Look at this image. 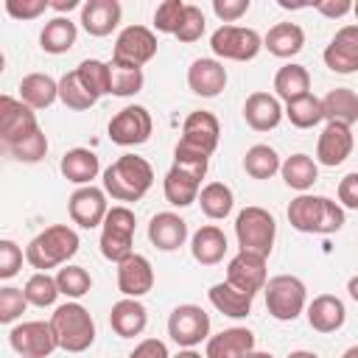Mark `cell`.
I'll return each mask as SVG.
<instances>
[{
	"label": "cell",
	"mask_w": 358,
	"mask_h": 358,
	"mask_svg": "<svg viewBox=\"0 0 358 358\" xmlns=\"http://www.w3.org/2000/svg\"><path fill=\"white\" fill-rule=\"evenodd\" d=\"M154 185V168L137 154L117 157L103 171V190L115 201H140Z\"/></svg>",
	"instance_id": "cell-1"
},
{
	"label": "cell",
	"mask_w": 358,
	"mask_h": 358,
	"mask_svg": "<svg viewBox=\"0 0 358 358\" xmlns=\"http://www.w3.org/2000/svg\"><path fill=\"white\" fill-rule=\"evenodd\" d=\"M288 221L296 232L308 235H330L344 227V207L327 196L299 193L288 204Z\"/></svg>",
	"instance_id": "cell-2"
},
{
	"label": "cell",
	"mask_w": 358,
	"mask_h": 358,
	"mask_svg": "<svg viewBox=\"0 0 358 358\" xmlns=\"http://www.w3.org/2000/svg\"><path fill=\"white\" fill-rule=\"evenodd\" d=\"M78 232L67 224H53L42 229L28 246H25V260L36 271H48L56 266H67V260L78 252Z\"/></svg>",
	"instance_id": "cell-3"
},
{
	"label": "cell",
	"mask_w": 358,
	"mask_h": 358,
	"mask_svg": "<svg viewBox=\"0 0 358 358\" xmlns=\"http://www.w3.org/2000/svg\"><path fill=\"white\" fill-rule=\"evenodd\" d=\"M221 126L213 112H190L182 123V137L173 148V159H193V162H210L213 151L218 148Z\"/></svg>",
	"instance_id": "cell-4"
},
{
	"label": "cell",
	"mask_w": 358,
	"mask_h": 358,
	"mask_svg": "<svg viewBox=\"0 0 358 358\" xmlns=\"http://www.w3.org/2000/svg\"><path fill=\"white\" fill-rule=\"evenodd\" d=\"M50 327L64 352H84L95 341V322L78 302H64L50 313Z\"/></svg>",
	"instance_id": "cell-5"
},
{
	"label": "cell",
	"mask_w": 358,
	"mask_h": 358,
	"mask_svg": "<svg viewBox=\"0 0 358 358\" xmlns=\"http://www.w3.org/2000/svg\"><path fill=\"white\" fill-rule=\"evenodd\" d=\"M235 238L241 252H252L260 257H268L277 238V221L263 207H243L235 218Z\"/></svg>",
	"instance_id": "cell-6"
},
{
	"label": "cell",
	"mask_w": 358,
	"mask_h": 358,
	"mask_svg": "<svg viewBox=\"0 0 358 358\" xmlns=\"http://www.w3.org/2000/svg\"><path fill=\"white\" fill-rule=\"evenodd\" d=\"M134 227L137 218L126 204L109 207L101 224V255L112 263H123L129 255H134Z\"/></svg>",
	"instance_id": "cell-7"
},
{
	"label": "cell",
	"mask_w": 358,
	"mask_h": 358,
	"mask_svg": "<svg viewBox=\"0 0 358 358\" xmlns=\"http://www.w3.org/2000/svg\"><path fill=\"white\" fill-rule=\"evenodd\" d=\"M266 310L277 322H294L308 305V288L294 274H277L266 282Z\"/></svg>",
	"instance_id": "cell-8"
},
{
	"label": "cell",
	"mask_w": 358,
	"mask_h": 358,
	"mask_svg": "<svg viewBox=\"0 0 358 358\" xmlns=\"http://www.w3.org/2000/svg\"><path fill=\"white\" fill-rule=\"evenodd\" d=\"M204 173H207V162L173 159V165L165 173V182H162V193H165L168 204H173V207H190L193 201H199Z\"/></svg>",
	"instance_id": "cell-9"
},
{
	"label": "cell",
	"mask_w": 358,
	"mask_h": 358,
	"mask_svg": "<svg viewBox=\"0 0 358 358\" xmlns=\"http://www.w3.org/2000/svg\"><path fill=\"white\" fill-rule=\"evenodd\" d=\"M210 48L218 59H229V62H252L260 48H263V36L255 28H241V25H221L218 31H213L210 36Z\"/></svg>",
	"instance_id": "cell-10"
},
{
	"label": "cell",
	"mask_w": 358,
	"mask_h": 358,
	"mask_svg": "<svg viewBox=\"0 0 358 358\" xmlns=\"http://www.w3.org/2000/svg\"><path fill=\"white\" fill-rule=\"evenodd\" d=\"M157 56V36L151 28L145 25H126L117 39H115V50H112V62L120 67H140L148 64Z\"/></svg>",
	"instance_id": "cell-11"
},
{
	"label": "cell",
	"mask_w": 358,
	"mask_h": 358,
	"mask_svg": "<svg viewBox=\"0 0 358 358\" xmlns=\"http://www.w3.org/2000/svg\"><path fill=\"white\" fill-rule=\"evenodd\" d=\"M168 336L185 347V350H193L196 344L207 341L210 338V316L204 308L199 305H176L168 316Z\"/></svg>",
	"instance_id": "cell-12"
},
{
	"label": "cell",
	"mask_w": 358,
	"mask_h": 358,
	"mask_svg": "<svg viewBox=\"0 0 358 358\" xmlns=\"http://www.w3.org/2000/svg\"><path fill=\"white\" fill-rule=\"evenodd\" d=\"M151 129H154V120H151L148 109L140 106V103H129V106H123L120 112L112 115V120H109V140L115 145H123V148L143 145V143H148Z\"/></svg>",
	"instance_id": "cell-13"
},
{
	"label": "cell",
	"mask_w": 358,
	"mask_h": 358,
	"mask_svg": "<svg viewBox=\"0 0 358 358\" xmlns=\"http://www.w3.org/2000/svg\"><path fill=\"white\" fill-rule=\"evenodd\" d=\"M8 344L22 358H48L59 341L50 322H22L8 330Z\"/></svg>",
	"instance_id": "cell-14"
},
{
	"label": "cell",
	"mask_w": 358,
	"mask_h": 358,
	"mask_svg": "<svg viewBox=\"0 0 358 358\" xmlns=\"http://www.w3.org/2000/svg\"><path fill=\"white\" fill-rule=\"evenodd\" d=\"M67 213H70L73 224H78L81 229L101 227L103 218H106V213H109L106 190L103 187H95V185H84V187L73 190L70 199H67Z\"/></svg>",
	"instance_id": "cell-15"
},
{
	"label": "cell",
	"mask_w": 358,
	"mask_h": 358,
	"mask_svg": "<svg viewBox=\"0 0 358 358\" xmlns=\"http://www.w3.org/2000/svg\"><path fill=\"white\" fill-rule=\"evenodd\" d=\"M36 129H39V123L28 103H22L11 95L0 98V140H3V145L20 143L22 137L34 134Z\"/></svg>",
	"instance_id": "cell-16"
},
{
	"label": "cell",
	"mask_w": 358,
	"mask_h": 358,
	"mask_svg": "<svg viewBox=\"0 0 358 358\" xmlns=\"http://www.w3.org/2000/svg\"><path fill=\"white\" fill-rule=\"evenodd\" d=\"M227 282L243 294H257L266 288L268 277H266V257L252 255V252H238L229 263H227Z\"/></svg>",
	"instance_id": "cell-17"
},
{
	"label": "cell",
	"mask_w": 358,
	"mask_h": 358,
	"mask_svg": "<svg viewBox=\"0 0 358 358\" xmlns=\"http://www.w3.org/2000/svg\"><path fill=\"white\" fill-rule=\"evenodd\" d=\"M324 64L338 76L358 73V25H344L333 34L324 48Z\"/></svg>",
	"instance_id": "cell-18"
},
{
	"label": "cell",
	"mask_w": 358,
	"mask_h": 358,
	"mask_svg": "<svg viewBox=\"0 0 358 358\" xmlns=\"http://www.w3.org/2000/svg\"><path fill=\"white\" fill-rule=\"evenodd\" d=\"M117 288L129 299H140L154 288V268L145 255H129L123 263H117Z\"/></svg>",
	"instance_id": "cell-19"
},
{
	"label": "cell",
	"mask_w": 358,
	"mask_h": 358,
	"mask_svg": "<svg viewBox=\"0 0 358 358\" xmlns=\"http://www.w3.org/2000/svg\"><path fill=\"white\" fill-rule=\"evenodd\" d=\"M350 154H352V129L344 123H327L316 143V159L327 168H336Z\"/></svg>",
	"instance_id": "cell-20"
},
{
	"label": "cell",
	"mask_w": 358,
	"mask_h": 358,
	"mask_svg": "<svg viewBox=\"0 0 358 358\" xmlns=\"http://www.w3.org/2000/svg\"><path fill=\"white\" fill-rule=\"evenodd\" d=\"M187 87L201 98H215L227 87V67L218 59H196L187 67Z\"/></svg>",
	"instance_id": "cell-21"
},
{
	"label": "cell",
	"mask_w": 358,
	"mask_h": 358,
	"mask_svg": "<svg viewBox=\"0 0 358 358\" xmlns=\"http://www.w3.org/2000/svg\"><path fill=\"white\" fill-rule=\"evenodd\" d=\"M123 8L117 0H87L81 6V25L90 36H109L120 25Z\"/></svg>",
	"instance_id": "cell-22"
},
{
	"label": "cell",
	"mask_w": 358,
	"mask_h": 358,
	"mask_svg": "<svg viewBox=\"0 0 358 358\" xmlns=\"http://www.w3.org/2000/svg\"><path fill=\"white\" fill-rule=\"evenodd\" d=\"M148 241L159 252H176L187 241V221L176 213H157L148 221Z\"/></svg>",
	"instance_id": "cell-23"
},
{
	"label": "cell",
	"mask_w": 358,
	"mask_h": 358,
	"mask_svg": "<svg viewBox=\"0 0 358 358\" xmlns=\"http://www.w3.org/2000/svg\"><path fill=\"white\" fill-rule=\"evenodd\" d=\"M255 350V333L249 327H229L207 338L204 358H246Z\"/></svg>",
	"instance_id": "cell-24"
},
{
	"label": "cell",
	"mask_w": 358,
	"mask_h": 358,
	"mask_svg": "<svg viewBox=\"0 0 358 358\" xmlns=\"http://www.w3.org/2000/svg\"><path fill=\"white\" fill-rule=\"evenodd\" d=\"M285 109L280 106V101L268 92H252L243 103V117H246V126L255 129V131H271L280 126Z\"/></svg>",
	"instance_id": "cell-25"
},
{
	"label": "cell",
	"mask_w": 358,
	"mask_h": 358,
	"mask_svg": "<svg viewBox=\"0 0 358 358\" xmlns=\"http://www.w3.org/2000/svg\"><path fill=\"white\" fill-rule=\"evenodd\" d=\"M109 324H112V330H115L120 338H134V336H140V333L145 330V324H148V310H145V305H143L140 299L123 296V299H117V302L112 305V310H109Z\"/></svg>",
	"instance_id": "cell-26"
},
{
	"label": "cell",
	"mask_w": 358,
	"mask_h": 358,
	"mask_svg": "<svg viewBox=\"0 0 358 358\" xmlns=\"http://www.w3.org/2000/svg\"><path fill=\"white\" fill-rule=\"evenodd\" d=\"M347 319V308L338 296L333 294H319L308 305V324L316 333H336Z\"/></svg>",
	"instance_id": "cell-27"
},
{
	"label": "cell",
	"mask_w": 358,
	"mask_h": 358,
	"mask_svg": "<svg viewBox=\"0 0 358 358\" xmlns=\"http://www.w3.org/2000/svg\"><path fill=\"white\" fill-rule=\"evenodd\" d=\"M190 255L201 266L221 263L224 255H227V235H224V229L215 227V224H207V227L196 229L193 238H190Z\"/></svg>",
	"instance_id": "cell-28"
},
{
	"label": "cell",
	"mask_w": 358,
	"mask_h": 358,
	"mask_svg": "<svg viewBox=\"0 0 358 358\" xmlns=\"http://www.w3.org/2000/svg\"><path fill=\"white\" fill-rule=\"evenodd\" d=\"M263 48L277 59H291L305 48V31L296 22H277L263 36Z\"/></svg>",
	"instance_id": "cell-29"
},
{
	"label": "cell",
	"mask_w": 358,
	"mask_h": 358,
	"mask_svg": "<svg viewBox=\"0 0 358 358\" xmlns=\"http://www.w3.org/2000/svg\"><path fill=\"white\" fill-rule=\"evenodd\" d=\"M59 171H62V176H64L67 182L84 187V185H92V179H95L98 171H101V162H98L95 151H90V148H70V151L62 157Z\"/></svg>",
	"instance_id": "cell-30"
},
{
	"label": "cell",
	"mask_w": 358,
	"mask_h": 358,
	"mask_svg": "<svg viewBox=\"0 0 358 358\" xmlns=\"http://www.w3.org/2000/svg\"><path fill=\"white\" fill-rule=\"evenodd\" d=\"M56 98H59V81H53L48 73H28L20 81V101L28 103L34 112L53 106Z\"/></svg>",
	"instance_id": "cell-31"
},
{
	"label": "cell",
	"mask_w": 358,
	"mask_h": 358,
	"mask_svg": "<svg viewBox=\"0 0 358 358\" xmlns=\"http://www.w3.org/2000/svg\"><path fill=\"white\" fill-rule=\"evenodd\" d=\"M207 296H210L213 308H215L218 313L229 316V319H246V316L252 313V302H255L252 294H243V291L232 288L229 282H215V285L207 291Z\"/></svg>",
	"instance_id": "cell-32"
},
{
	"label": "cell",
	"mask_w": 358,
	"mask_h": 358,
	"mask_svg": "<svg viewBox=\"0 0 358 358\" xmlns=\"http://www.w3.org/2000/svg\"><path fill=\"white\" fill-rule=\"evenodd\" d=\"M322 112L327 123H358V95L350 87H336L322 98Z\"/></svg>",
	"instance_id": "cell-33"
},
{
	"label": "cell",
	"mask_w": 358,
	"mask_h": 358,
	"mask_svg": "<svg viewBox=\"0 0 358 358\" xmlns=\"http://www.w3.org/2000/svg\"><path fill=\"white\" fill-rule=\"evenodd\" d=\"M76 36H78V28L70 17H53L50 22H45L42 34H39V48L45 53H67L73 45H76Z\"/></svg>",
	"instance_id": "cell-34"
},
{
	"label": "cell",
	"mask_w": 358,
	"mask_h": 358,
	"mask_svg": "<svg viewBox=\"0 0 358 358\" xmlns=\"http://www.w3.org/2000/svg\"><path fill=\"white\" fill-rule=\"evenodd\" d=\"M274 92H277L285 103H291V101L308 95V92H310V73H308L302 64H294V62L285 64V67H280L277 76H274Z\"/></svg>",
	"instance_id": "cell-35"
},
{
	"label": "cell",
	"mask_w": 358,
	"mask_h": 358,
	"mask_svg": "<svg viewBox=\"0 0 358 358\" xmlns=\"http://www.w3.org/2000/svg\"><path fill=\"white\" fill-rule=\"evenodd\" d=\"M280 173H282V182H285L291 190L305 193V190H310L313 182L319 179V165H316L308 154H291V157L282 162Z\"/></svg>",
	"instance_id": "cell-36"
},
{
	"label": "cell",
	"mask_w": 358,
	"mask_h": 358,
	"mask_svg": "<svg viewBox=\"0 0 358 358\" xmlns=\"http://www.w3.org/2000/svg\"><path fill=\"white\" fill-rule=\"evenodd\" d=\"M199 204H201V213L213 221H221L232 213V204H235V196L229 190V185L224 182H210L201 187L199 193Z\"/></svg>",
	"instance_id": "cell-37"
},
{
	"label": "cell",
	"mask_w": 358,
	"mask_h": 358,
	"mask_svg": "<svg viewBox=\"0 0 358 358\" xmlns=\"http://www.w3.org/2000/svg\"><path fill=\"white\" fill-rule=\"evenodd\" d=\"M280 168H282L280 154H277L271 145H266V143L252 145V148L246 151V157H243V171H246L252 179H271Z\"/></svg>",
	"instance_id": "cell-38"
},
{
	"label": "cell",
	"mask_w": 358,
	"mask_h": 358,
	"mask_svg": "<svg viewBox=\"0 0 358 358\" xmlns=\"http://www.w3.org/2000/svg\"><path fill=\"white\" fill-rule=\"evenodd\" d=\"M59 101L67 109H76V112H84V109H90V106L98 103V98L84 87V81L78 78L76 70H70V73H64L59 78Z\"/></svg>",
	"instance_id": "cell-39"
},
{
	"label": "cell",
	"mask_w": 358,
	"mask_h": 358,
	"mask_svg": "<svg viewBox=\"0 0 358 358\" xmlns=\"http://www.w3.org/2000/svg\"><path fill=\"white\" fill-rule=\"evenodd\" d=\"M285 117L291 120V126L296 129H313L316 123L324 120V112H322V98L316 95H302L291 103H285Z\"/></svg>",
	"instance_id": "cell-40"
},
{
	"label": "cell",
	"mask_w": 358,
	"mask_h": 358,
	"mask_svg": "<svg viewBox=\"0 0 358 358\" xmlns=\"http://www.w3.org/2000/svg\"><path fill=\"white\" fill-rule=\"evenodd\" d=\"M143 84H145V76L140 67H120L109 62V95L129 98V95H137Z\"/></svg>",
	"instance_id": "cell-41"
},
{
	"label": "cell",
	"mask_w": 358,
	"mask_h": 358,
	"mask_svg": "<svg viewBox=\"0 0 358 358\" xmlns=\"http://www.w3.org/2000/svg\"><path fill=\"white\" fill-rule=\"evenodd\" d=\"M22 291H25L28 305H36V308H50V305L56 302V296L62 294L56 277H50L48 271L31 274V277L25 280V288H22Z\"/></svg>",
	"instance_id": "cell-42"
},
{
	"label": "cell",
	"mask_w": 358,
	"mask_h": 358,
	"mask_svg": "<svg viewBox=\"0 0 358 358\" xmlns=\"http://www.w3.org/2000/svg\"><path fill=\"white\" fill-rule=\"evenodd\" d=\"M56 282H59V291L67 299H81L92 288V277H90V271L84 266H64V268H59Z\"/></svg>",
	"instance_id": "cell-43"
},
{
	"label": "cell",
	"mask_w": 358,
	"mask_h": 358,
	"mask_svg": "<svg viewBox=\"0 0 358 358\" xmlns=\"http://www.w3.org/2000/svg\"><path fill=\"white\" fill-rule=\"evenodd\" d=\"M78 78L84 81V87L101 98V95H109V64L106 62H98V59H84L78 67H76Z\"/></svg>",
	"instance_id": "cell-44"
},
{
	"label": "cell",
	"mask_w": 358,
	"mask_h": 358,
	"mask_svg": "<svg viewBox=\"0 0 358 358\" xmlns=\"http://www.w3.org/2000/svg\"><path fill=\"white\" fill-rule=\"evenodd\" d=\"M6 151H8L17 162H39V159H45V154H48V137H45L42 129H36L34 134L22 137L20 143L6 145Z\"/></svg>",
	"instance_id": "cell-45"
},
{
	"label": "cell",
	"mask_w": 358,
	"mask_h": 358,
	"mask_svg": "<svg viewBox=\"0 0 358 358\" xmlns=\"http://www.w3.org/2000/svg\"><path fill=\"white\" fill-rule=\"evenodd\" d=\"M185 8H187V3H182V0H165V3H159L157 11H154L157 31L176 36V31H179V25L185 20Z\"/></svg>",
	"instance_id": "cell-46"
},
{
	"label": "cell",
	"mask_w": 358,
	"mask_h": 358,
	"mask_svg": "<svg viewBox=\"0 0 358 358\" xmlns=\"http://www.w3.org/2000/svg\"><path fill=\"white\" fill-rule=\"evenodd\" d=\"M28 308V299H25V291L22 288H14V285H3L0 288V322L3 324H11L17 322Z\"/></svg>",
	"instance_id": "cell-47"
},
{
	"label": "cell",
	"mask_w": 358,
	"mask_h": 358,
	"mask_svg": "<svg viewBox=\"0 0 358 358\" xmlns=\"http://www.w3.org/2000/svg\"><path fill=\"white\" fill-rule=\"evenodd\" d=\"M201 34H204V11H201L199 6H193V3H187L185 20H182V25H179V31H176V39L187 45V42L201 39Z\"/></svg>",
	"instance_id": "cell-48"
},
{
	"label": "cell",
	"mask_w": 358,
	"mask_h": 358,
	"mask_svg": "<svg viewBox=\"0 0 358 358\" xmlns=\"http://www.w3.org/2000/svg\"><path fill=\"white\" fill-rule=\"evenodd\" d=\"M20 268H22V249L14 241L3 238L0 241V280H11Z\"/></svg>",
	"instance_id": "cell-49"
},
{
	"label": "cell",
	"mask_w": 358,
	"mask_h": 358,
	"mask_svg": "<svg viewBox=\"0 0 358 358\" xmlns=\"http://www.w3.org/2000/svg\"><path fill=\"white\" fill-rule=\"evenodd\" d=\"M48 8H50L48 0H6V11L14 20H36Z\"/></svg>",
	"instance_id": "cell-50"
},
{
	"label": "cell",
	"mask_w": 358,
	"mask_h": 358,
	"mask_svg": "<svg viewBox=\"0 0 358 358\" xmlns=\"http://www.w3.org/2000/svg\"><path fill=\"white\" fill-rule=\"evenodd\" d=\"M249 0H213V11L221 22H235L249 11Z\"/></svg>",
	"instance_id": "cell-51"
},
{
	"label": "cell",
	"mask_w": 358,
	"mask_h": 358,
	"mask_svg": "<svg viewBox=\"0 0 358 358\" xmlns=\"http://www.w3.org/2000/svg\"><path fill=\"white\" fill-rule=\"evenodd\" d=\"M338 204L344 210H358V171L347 173L338 182Z\"/></svg>",
	"instance_id": "cell-52"
},
{
	"label": "cell",
	"mask_w": 358,
	"mask_h": 358,
	"mask_svg": "<svg viewBox=\"0 0 358 358\" xmlns=\"http://www.w3.org/2000/svg\"><path fill=\"white\" fill-rule=\"evenodd\" d=\"M129 358H171V355H168L165 341H159V338H143V341L129 352Z\"/></svg>",
	"instance_id": "cell-53"
},
{
	"label": "cell",
	"mask_w": 358,
	"mask_h": 358,
	"mask_svg": "<svg viewBox=\"0 0 358 358\" xmlns=\"http://www.w3.org/2000/svg\"><path fill=\"white\" fill-rule=\"evenodd\" d=\"M313 8H316L322 17L336 20V17L350 14V11H352V3H350V0H319V3H313Z\"/></svg>",
	"instance_id": "cell-54"
},
{
	"label": "cell",
	"mask_w": 358,
	"mask_h": 358,
	"mask_svg": "<svg viewBox=\"0 0 358 358\" xmlns=\"http://www.w3.org/2000/svg\"><path fill=\"white\" fill-rule=\"evenodd\" d=\"M78 6V0H53L50 3V8H56V11H73Z\"/></svg>",
	"instance_id": "cell-55"
},
{
	"label": "cell",
	"mask_w": 358,
	"mask_h": 358,
	"mask_svg": "<svg viewBox=\"0 0 358 358\" xmlns=\"http://www.w3.org/2000/svg\"><path fill=\"white\" fill-rule=\"evenodd\" d=\"M347 291H350V296L358 302V274H355V277H350V282H347Z\"/></svg>",
	"instance_id": "cell-56"
},
{
	"label": "cell",
	"mask_w": 358,
	"mask_h": 358,
	"mask_svg": "<svg viewBox=\"0 0 358 358\" xmlns=\"http://www.w3.org/2000/svg\"><path fill=\"white\" fill-rule=\"evenodd\" d=\"M288 358H319L316 352H310V350H294Z\"/></svg>",
	"instance_id": "cell-57"
},
{
	"label": "cell",
	"mask_w": 358,
	"mask_h": 358,
	"mask_svg": "<svg viewBox=\"0 0 358 358\" xmlns=\"http://www.w3.org/2000/svg\"><path fill=\"white\" fill-rule=\"evenodd\" d=\"M171 358H201V352H196V350H179V352L171 355Z\"/></svg>",
	"instance_id": "cell-58"
},
{
	"label": "cell",
	"mask_w": 358,
	"mask_h": 358,
	"mask_svg": "<svg viewBox=\"0 0 358 358\" xmlns=\"http://www.w3.org/2000/svg\"><path fill=\"white\" fill-rule=\"evenodd\" d=\"M246 358H274V355H271V352H260V350H252Z\"/></svg>",
	"instance_id": "cell-59"
},
{
	"label": "cell",
	"mask_w": 358,
	"mask_h": 358,
	"mask_svg": "<svg viewBox=\"0 0 358 358\" xmlns=\"http://www.w3.org/2000/svg\"><path fill=\"white\" fill-rule=\"evenodd\" d=\"M341 358H358V344L355 347H350V350H344V355Z\"/></svg>",
	"instance_id": "cell-60"
},
{
	"label": "cell",
	"mask_w": 358,
	"mask_h": 358,
	"mask_svg": "<svg viewBox=\"0 0 358 358\" xmlns=\"http://www.w3.org/2000/svg\"><path fill=\"white\" fill-rule=\"evenodd\" d=\"M352 14H355V17H358V3H352Z\"/></svg>",
	"instance_id": "cell-61"
}]
</instances>
